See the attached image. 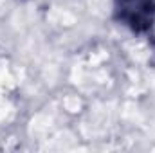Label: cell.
Instances as JSON below:
<instances>
[{
  "mask_svg": "<svg viewBox=\"0 0 155 153\" xmlns=\"http://www.w3.org/2000/svg\"><path fill=\"white\" fill-rule=\"evenodd\" d=\"M114 13L134 33H146L155 24V0H116Z\"/></svg>",
  "mask_w": 155,
  "mask_h": 153,
  "instance_id": "cell-1",
  "label": "cell"
}]
</instances>
